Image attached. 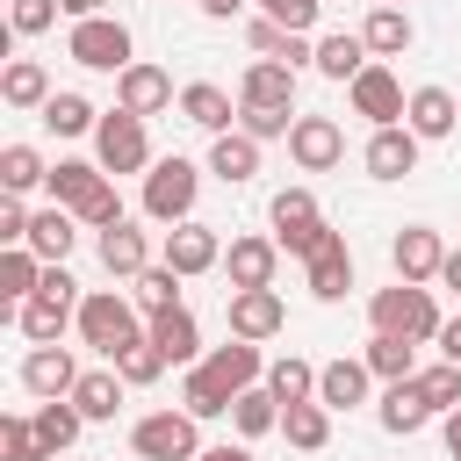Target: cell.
<instances>
[{
  "label": "cell",
  "mask_w": 461,
  "mask_h": 461,
  "mask_svg": "<svg viewBox=\"0 0 461 461\" xmlns=\"http://www.w3.org/2000/svg\"><path fill=\"white\" fill-rule=\"evenodd\" d=\"M194 367H202L230 403H238L245 389H259V382H267V360H259V346H252V339H230V346H216V353H209V360H194Z\"/></svg>",
  "instance_id": "obj_12"
},
{
  "label": "cell",
  "mask_w": 461,
  "mask_h": 461,
  "mask_svg": "<svg viewBox=\"0 0 461 461\" xmlns=\"http://www.w3.org/2000/svg\"><path fill=\"white\" fill-rule=\"evenodd\" d=\"M252 7H259L267 22H281L288 36H310V22H317V7H324V0H252Z\"/></svg>",
  "instance_id": "obj_49"
},
{
  "label": "cell",
  "mask_w": 461,
  "mask_h": 461,
  "mask_svg": "<svg viewBox=\"0 0 461 461\" xmlns=\"http://www.w3.org/2000/svg\"><path fill=\"white\" fill-rule=\"evenodd\" d=\"M0 454L7 461H50L43 439H36V418H0Z\"/></svg>",
  "instance_id": "obj_46"
},
{
  "label": "cell",
  "mask_w": 461,
  "mask_h": 461,
  "mask_svg": "<svg viewBox=\"0 0 461 461\" xmlns=\"http://www.w3.org/2000/svg\"><path fill=\"white\" fill-rule=\"evenodd\" d=\"M14 324H22V339H36V346H58V339H65V324H79V303L29 295V303L14 310Z\"/></svg>",
  "instance_id": "obj_30"
},
{
  "label": "cell",
  "mask_w": 461,
  "mask_h": 461,
  "mask_svg": "<svg viewBox=\"0 0 461 461\" xmlns=\"http://www.w3.org/2000/svg\"><path fill=\"white\" fill-rule=\"evenodd\" d=\"M281 432H288V447L317 454V447L331 439V411H324V403H288V411H281Z\"/></svg>",
  "instance_id": "obj_42"
},
{
  "label": "cell",
  "mask_w": 461,
  "mask_h": 461,
  "mask_svg": "<svg viewBox=\"0 0 461 461\" xmlns=\"http://www.w3.org/2000/svg\"><path fill=\"white\" fill-rule=\"evenodd\" d=\"M43 180H50V166H43L36 144H7V151H0V187H7V194H29V187H43Z\"/></svg>",
  "instance_id": "obj_40"
},
{
  "label": "cell",
  "mask_w": 461,
  "mask_h": 461,
  "mask_svg": "<svg viewBox=\"0 0 461 461\" xmlns=\"http://www.w3.org/2000/svg\"><path fill=\"white\" fill-rule=\"evenodd\" d=\"M367 360H324L317 367V403L324 411H353V403H367Z\"/></svg>",
  "instance_id": "obj_26"
},
{
  "label": "cell",
  "mask_w": 461,
  "mask_h": 461,
  "mask_svg": "<svg viewBox=\"0 0 461 461\" xmlns=\"http://www.w3.org/2000/svg\"><path fill=\"white\" fill-rule=\"evenodd\" d=\"M36 288H43V259H36L29 245H7V252H0V295H7L14 310H22V303H29Z\"/></svg>",
  "instance_id": "obj_34"
},
{
  "label": "cell",
  "mask_w": 461,
  "mask_h": 461,
  "mask_svg": "<svg viewBox=\"0 0 461 461\" xmlns=\"http://www.w3.org/2000/svg\"><path fill=\"white\" fill-rule=\"evenodd\" d=\"M0 245H29V209H22V194L0 202Z\"/></svg>",
  "instance_id": "obj_51"
},
{
  "label": "cell",
  "mask_w": 461,
  "mask_h": 461,
  "mask_svg": "<svg viewBox=\"0 0 461 461\" xmlns=\"http://www.w3.org/2000/svg\"><path fill=\"white\" fill-rule=\"evenodd\" d=\"M418 130L411 122H396V130H375L367 137V151H360V166L375 173V180H403V173H418Z\"/></svg>",
  "instance_id": "obj_14"
},
{
  "label": "cell",
  "mask_w": 461,
  "mask_h": 461,
  "mask_svg": "<svg viewBox=\"0 0 461 461\" xmlns=\"http://www.w3.org/2000/svg\"><path fill=\"white\" fill-rule=\"evenodd\" d=\"M346 94H353V115H367L375 130H396V122H403V108H411V94H403V79H396L389 65H367Z\"/></svg>",
  "instance_id": "obj_8"
},
{
  "label": "cell",
  "mask_w": 461,
  "mask_h": 461,
  "mask_svg": "<svg viewBox=\"0 0 461 461\" xmlns=\"http://www.w3.org/2000/svg\"><path fill=\"white\" fill-rule=\"evenodd\" d=\"M202 461H252V447H202Z\"/></svg>",
  "instance_id": "obj_56"
},
{
  "label": "cell",
  "mask_w": 461,
  "mask_h": 461,
  "mask_svg": "<svg viewBox=\"0 0 461 461\" xmlns=\"http://www.w3.org/2000/svg\"><path fill=\"white\" fill-rule=\"evenodd\" d=\"M130 303L144 310V317H166V310H180V274L158 259V267H144L137 281H130Z\"/></svg>",
  "instance_id": "obj_35"
},
{
  "label": "cell",
  "mask_w": 461,
  "mask_h": 461,
  "mask_svg": "<svg viewBox=\"0 0 461 461\" xmlns=\"http://www.w3.org/2000/svg\"><path fill=\"white\" fill-rule=\"evenodd\" d=\"M375 7H403V0H375Z\"/></svg>",
  "instance_id": "obj_58"
},
{
  "label": "cell",
  "mask_w": 461,
  "mask_h": 461,
  "mask_svg": "<svg viewBox=\"0 0 461 461\" xmlns=\"http://www.w3.org/2000/svg\"><path fill=\"white\" fill-rule=\"evenodd\" d=\"M43 130H58V137H86V130H101V108H94L86 94H50V101H43Z\"/></svg>",
  "instance_id": "obj_38"
},
{
  "label": "cell",
  "mask_w": 461,
  "mask_h": 461,
  "mask_svg": "<svg viewBox=\"0 0 461 461\" xmlns=\"http://www.w3.org/2000/svg\"><path fill=\"white\" fill-rule=\"evenodd\" d=\"M166 267H173L180 281H194V274L223 267V238H216L209 223H173V230H166Z\"/></svg>",
  "instance_id": "obj_13"
},
{
  "label": "cell",
  "mask_w": 461,
  "mask_h": 461,
  "mask_svg": "<svg viewBox=\"0 0 461 461\" xmlns=\"http://www.w3.org/2000/svg\"><path fill=\"white\" fill-rule=\"evenodd\" d=\"M238 108H295V72L274 65V58L245 65V79H238Z\"/></svg>",
  "instance_id": "obj_18"
},
{
  "label": "cell",
  "mask_w": 461,
  "mask_h": 461,
  "mask_svg": "<svg viewBox=\"0 0 461 461\" xmlns=\"http://www.w3.org/2000/svg\"><path fill=\"white\" fill-rule=\"evenodd\" d=\"M367 324H375L382 339L425 346V339H439V303H432V288L396 281V288H375V295H367Z\"/></svg>",
  "instance_id": "obj_1"
},
{
  "label": "cell",
  "mask_w": 461,
  "mask_h": 461,
  "mask_svg": "<svg viewBox=\"0 0 461 461\" xmlns=\"http://www.w3.org/2000/svg\"><path fill=\"white\" fill-rule=\"evenodd\" d=\"M144 331H151V346H158L173 367H194V353H202V324H194V310H187V303H180V310H166V317H151Z\"/></svg>",
  "instance_id": "obj_25"
},
{
  "label": "cell",
  "mask_w": 461,
  "mask_h": 461,
  "mask_svg": "<svg viewBox=\"0 0 461 461\" xmlns=\"http://www.w3.org/2000/svg\"><path fill=\"white\" fill-rule=\"evenodd\" d=\"M65 58L72 65H86V72H130L137 58H130V29L115 22V14H94V22H72V36H65Z\"/></svg>",
  "instance_id": "obj_5"
},
{
  "label": "cell",
  "mask_w": 461,
  "mask_h": 461,
  "mask_svg": "<svg viewBox=\"0 0 461 461\" xmlns=\"http://www.w3.org/2000/svg\"><path fill=\"white\" fill-rule=\"evenodd\" d=\"M375 58H367V43H360V29H339V36H317V72L324 79H339V86H353L360 72H367Z\"/></svg>",
  "instance_id": "obj_27"
},
{
  "label": "cell",
  "mask_w": 461,
  "mask_h": 461,
  "mask_svg": "<svg viewBox=\"0 0 461 461\" xmlns=\"http://www.w3.org/2000/svg\"><path fill=\"white\" fill-rule=\"evenodd\" d=\"M22 389H29V396H43V403L72 396V389H79L72 353H65V346H29V360H22Z\"/></svg>",
  "instance_id": "obj_15"
},
{
  "label": "cell",
  "mask_w": 461,
  "mask_h": 461,
  "mask_svg": "<svg viewBox=\"0 0 461 461\" xmlns=\"http://www.w3.org/2000/svg\"><path fill=\"white\" fill-rule=\"evenodd\" d=\"M180 411L209 425V418H223V411H230V396H223V389H216L202 367H187V382H180Z\"/></svg>",
  "instance_id": "obj_43"
},
{
  "label": "cell",
  "mask_w": 461,
  "mask_h": 461,
  "mask_svg": "<svg viewBox=\"0 0 461 461\" xmlns=\"http://www.w3.org/2000/svg\"><path fill=\"white\" fill-rule=\"evenodd\" d=\"M223 317H230V339H274L281 324H288V303H281V288H238L230 303H223Z\"/></svg>",
  "instance_id": "obj_11"
},
{
  "label": "cell",
  "mask_w": 461,
  "mask_h": 461,
  "mask_svg": "<svg viewBox=\"0 0 461 461\" xmlns=\"http://www.w3.org/2000/svg\"><path fill=\"white\" fill-rule=\"evenodd\" d=\"M202 14L209 22H230V14H245V0H202Z\"/></svg>",
  "instance_id": "obj_54"
},
{
  "label": "cell",
  "mask_w": 461,
  "mask_h": 461,
  "mask_svg": "<svg viewBox=\"0 0 461 461\" xmlns=\"http://www.w3.org/2000/svg\"><path fill=\"white\" fill-rule=\"evenodd\" d=\"M403 122L432 144V137H454V122H461V101L447 94V86H418L411 94V108H403Z\"/></svg>",
  "instance_id": "obj_28"
},
{
  "label": "cell",
  "mask_w": 461,
  "mask_h": 461,
  "mask_svg": "<svg viewBox=\"0 0 461 461\" xmlns=\"http://www.w3.org/2000/svg\"><path fill=\"white\" fill-rule=\"evenodd\" d=\"M180 115H187L194 130H209V137H223V130L238 122V108H230V94H223V86H209V79H194V86H180Z\"/></svg>",
  "instance_id": "obj_31"
},
{
  "label": "cell",
  "mask_w": 461,
  "mask_h": 461,
  "mask_svg": "<svg viewBox=\"0 0 461 461\" xmlns=\"http://www.w3.org/2000/svg\"><path fill=\"white\" fill-rule=\"evenodd\" d=\"M94 166H101V173H151L158 158H151L144 115H130V108H108V115H101V130H94Z\"/></svg>",
  "instance_id": "obj_4"
},
{
  "label": "cell",
  "mask_w": 461,
  "mask_h": 461,
  "mask_svg": "<svg viewBox=\"0 0 461 461\" xmlns=\"http://www.w3.org/2000/svg\"><path fill=\"white\" fill-rule=\"evenodd\" d=\"M267 216H274V245H281V252H295V259H310V252L331 238V223L317 216V194H310V187H281Z\"/></svg>",
  "instance_id": "obj_7"
},
{
  "label": "cell",
  "mask_w": 461,
  "mask_h": 461,
  "mask_svg": "<svg viewBox=\"0 0 461 461\" xmlns=\"http://www.w3.org/2000/svg\"><path fill=\"white\" fill-rule=\"evenodd\" d=\"M288 158H295L303 173H331V166L346 158V130H339L331 115H295V130H288Z\"/></svg>",
  "instance_id": "obj_9"
},
{
  "label": "cell",
  "mask_w": 461,
  "mask_h": 461,
  "mask_svg": "<svg viewBox=\"0 0 461 461\" xmlns=\"http://www.w3.org/2000/svg\"><path fill=\"white\" fill-rule=\"evenodd\" d=\"M115 108H130V115H158V108H173V79L158 72V65H130L122 79H115Z\"/></svg>",
  "instance_id": "obj_19"
},
{
  "label": "cell",
  "mask_w": 461,
  "mask_h": 461,
  "mask_svg": "<svg viewBox=\"0 0 461 461\" xmlns=\"http://www.w3.org/2000/svg\"><path fill=\"white\" fill-rule=\"evenodd\" d=\"M79 425H86V418H79V403H72V396H58V403H36V439H43V454H50V461H58V454L79 439Z\"/></svg>",
  "instance_id": "obj_36"
},
{
  "label": "cell",
  "mask_w": 461,
  "mask_h": 461,
  "mask_svg": "<svg viewBox=\"0 0 461 461\" xmlns=\"http://www.w3.org/2000/svg\"><path fill=\"white\" fill-rule=\"evenodd\" d=\"M245 43H252V58H281V43H288V29L259 14V22H245Z\"/></svg>",
  "instance_id": "obj_50"
},
{
  "label": "cell",
  "mask_w": 461,
  "mask_h": 461,
  "mask_svg": "<svg viewBox=\"0 0 461 461\" xmlns=\"http://www.w3.org/2000/svg\"><path fill=\"white\" fill-rule=\"evenodd\" d=\"M194 194H202V166L180 151L144 173V216L151 223H194Z\"/></svg>",
  "instance_id": "obj_3"
},
{
  "label": "cell",
  "mask_w": 461,
  "mask_h": 461,
  "mask_svg": "<svg viewBox=\"0 0 461 461\" xmlns=\"http://www.w3.org/2000/svg\"><path fill=\"white\" fill-rule=\"evenodd\" d=\"M267 389L281 396V411L288 403H317V367L303 353H281V360H267Z\"/></svg>",
  "instance_id": "obj_33"
},
{
  "label": "cell",
  "mask_w": 461,
  "mask_h": 461,
  "mask_svg": "<svg viewBox=\"0 0 461 461\" xmlns=\"http://www.w3.org/2000/svg\"><path fill=\"white\" fill-rule=\"evenodd\" d=\"M79 339H86L94 353H108V367H115V360L144 339V331H137V303L115 295V288H94V295L79 303Z\"/></svg>",
  "instance_id": "obj_2"
},
{
  "label": "cell",
  "mask_w": 461,
  "mask_h": 461,
  "mask_svg": "<svg viewBox=\"0 0 461 461\" xmlns=\"http://www.w3.org/2000/svg\"><path fill=\"white\" fill-rule=\"evenodd\" d=\"M389 267H396V281H439V267H447V245H439V230H425V223H403L396 238H389Z\"/></svg>",
  "instance_id": "obj_10"
},
{
  "label": "cell",
  "mask_w": 461,
  "mask_h": 461,
  "mask_svg": "<svg viewBox=\"0 0 461 461\" xmlns=\"http://www.w3.org/2000/svg\"><path fill=\"white\" fill-rule=\"evenodd\" d=\"M130 447H137L144 461H202V418H187V411H151V418L130 425Z\"/></svg>",
  "instance_id": "obj_6"
},
{
  "label": "cell",
  "mask_w": 461,
  "mask_h": 461,
  "mask_svg": "<svg viewBox=\"0 0 461 461\" xmlns=\"http://www.w3.org/2000/svg\"><path fill=\"white\" fill-rule=\"evenodd\" d=\"M375 418H382V432H403V439H411V432H425L439 411L425 403V389H418V375H411V382H389V389H382V411H375Z\"/></svg>",
  "instance_id": "obj_21"
},
{
  "label": "cell",
  "mask_w": 461,
  "mask_h": 461,
  "mask_svg": "<svg viewBox=\"0 0 461 461\" xmlns=\"http://www.w3.org/2000/svg\"><path fill=\"white\" fill-rule=\"evenodd\" d=\"M166 367H173V360H166V353H158V346H151V331H144V339H137V346H130V353H122V360H115V375H122V382H130V389H144V382H158V375H166Z\"/></svg>",
  "instance_id": "obj_44"
},
{
  "label": "cell",
  "mask_w": 461,
  "mask_h": 461,
  "mask_svg": "<svg viewBox=\"0 0 461 461\" xmlns=\"http://www.w3.org/2000/svg\"><path fill=\"white\" fill-rule=\"evenodd\" d=\"M238 130H245V137H259V144H274V137H288V130H295V108H238Z\"/></svg>",
  "instance_id": "obj_48"
},
{
  "label": "cell",
  "mask_w": 461,
  "mask_h": 461,
  "mask_svg": "<svg viewBox=\"0 0 461 461\" xmlns=\"http://www.w3.org/2000/svg\"><path fill=\"white\" fill-rule=\"evenodd\" d=\"M101 267H108L115 281H137V274L151 267V238H144L130 216H122L115 230H101Z\"/></svg>",
  "instance_id": "obj_24"
},
{
  "label": "cell",
  "mask_w": 461,
  "mask_h": 461,
  "mask_svg": "<svg viewBox=\"0 0 461 461\" xmlns=\"http://www.w3.org/2000/svg\"><path fill=\"white\" fill-rule=\"evenodd\" d=\"M439 288H454V295H461V252H447V267H439Z\"/></svg>",
  "instance_id": "obj_55"
},
{
  "label": "cell",
  "mask_w": 461,
  "mask_h": 461,
  "mask_svg": "<svg viewBox=\"0 0 461 461\" xmlns=\"http://www.w3.org/2000/svg\"><path fill=\"white\" fill-rule=\"evenodd\" d=\"M230 425H238L245 439H259V432H274V425H281V396H274L267 382H259V389H245V396L230 403Z\"/></svg>",
  "instance_id": "obj_41"
},
{
  "label": "cell",
  "mask_w": 461,
  "mask_h": 461,
  "mask_svg": "<svg viewBox=\"0 0 461 461\" xmlns=\"http://www.w3.org/2000/svg\"><path fill=\"white\" fill-rule=\"evenodd\" d=\"M303 267H310V295H317V303H339V295L353 288V252H346V230H331V238H324Z\"/></svg>",
  "instance_id": "obj_17"
},
{
  "label": "cell",
  "mask_w": 461,
  "mask_h": 461,
  "mask_svg": "<svg viewBox=\"0 0 461 461\" xmlns=\"http://www.w3.org/2000/svg\"><path fill=\"white\" fill-rule=\"evenodd\" d=\"M209 173H216L223 187H245V180L259 173V137H245V130H223V137L209 144Z\"/></svg>",
  "instance_id": "obj_29"
},
{
  "label": "cell",
  "mask_w": 461,
  "mask_h": 461,
  "mask_svg": "<svg viewBox=\"0 0 461 461\" xmlns=\"http://www.w3.org/2000/svg\"><path fill=\"white\" fill-rule=\"evenodd\" d=\"M0 94H7V108H43V101H50V72H43L36 58H14V65L0 72Z\"/></svg>",
  "instance_id": "obj_37"
},
{
  "label": "cell",
  "mask_w": 461,
  "mask_h": 461,
  "mask_svg": "<svg viewBox=\"0 0 461 461\" xmlns=\"http://www.w3.org/2000/svg\"><path fill=\"white\" fill-rule=\"evenodd\" d=\"M43 187H50V202H58V209H72V216H79V209L108 187V173H101V166H86V158H58Z\"/></svg>",
  "instance_id": "obj_23"
},
{
  "label": "cell",
  "mask_w": 461,
  "mask_h": 461,
  "mask_svg": "<svg viewBox=\"0 0 461 461\" xmlns=\"http://www.w3.org/2000/svg\"><path fill=\"white\" fill-rule=\"evenodd\" d=\"M439 353L461 367V317H454V324H439Z\"/></svg>",
  "instance_id": "obj_52"
},
{
  "label": "cell",
  "mask_w": 461,
  "mask_h": 461,
  "mask_svg": "<svg viewBox=\"0 0 461 461\" xmlns=\"http://www.w3.org/2000/svg\"><path fill=\"white\" fill-rule=\"evenodd\" d=\"M72 245H79V216H72V209H58V202H50V209H36V216H29V252H36L43 267H65V252H72Z\"/></svg>",
  "instance_id": "obj_20"
},
{
  "label": "cell",
  "mask_w": 461,
  "mask_h": 461,
  "mask_svg": "<svg viewBox=\"0 0 461 461\" xmlns=\"http://www.w3.org/2000/svg\"><path fill=\"white\" fill-rule=\"evenodd\" d=\"M122 389H130V382H122L115 367H86V375H79V389H72V403H79V418H86V425H101V418H115V411H122Z\"/></svg>",
  "instance_id": "obj_32"
},
{
  "label": "cell",
  "mask_w": 461,
  "mask_h": 461,
  "mask_svg": "<svg viewBox=\"0 0 461 461\" xmlns=\"http://www.w3.org/2000/svg\"><path fill=\"white\" fill-rule=\"evenodd\" d=\"M447 454L461 461V411H447Z\"/></svg>",
  "instance_id": "obj_57"
},
{
  "label": "cell",
  "mask_w": 461,
  "mask_h": 461,
  "mask_svg": "<svg viewBox=\"0 0 461 461\" xmlns=\"http://www.w3.org/2000/svg\"><path fill=\"white\" fill-rule=\"evenodd\" d=\"M418 389H425V403L447 418V411H461V367L454 360H439V367H418Z\"/></svg>",
  "instance_id": "obj_45"
},
{
  "label": "cell",
  "mask_w": 461,
  "mask_h": 461,
  "mask_svg": "<svg viewBox=\"0 0 461 461\" xmlns=\"http://www.w3.org/2000/svg\"><path fill=\"white\" fill-rule=\"evenodd\" d=\"M65 14L72 22H94V14H108V0H65Z\"/></svg>",
  "instance_id": "obj_53"
},
{
  "label": "cell",
  "mask_w": 461,
  "mask_h": 461,
  "mask_svg": "<svg viewBox=\"0 0 461 461\" xmlns=\"http://www.w3.org/2000/svg\"><path fill=\"white\" fill-rule=\"evenodd\" d=\"M58 14H65V0H14L7 7V36H43Z\"/></svg>",
  "instance_id": "obj_47"
},
{
  "label": "cell",
  "mask_w": 461,
  "mask_h": 461,
  "mask_svg": "<svg viewBox=\"0 0 461 461\" xmlns=\"http://www.w3.org/2000/svg\"><path fill=\"white\" fill-rule=\"evenodd\" d=\"M360 43H367V58H403V50L418 43V29H411V7H367V22H360Z\"/></svg>",
  "instance_id": "obj_22"
},
{
  "label": "cell",
  "mask_w": 461,
  "mask_h": 461,
  "mask_svg": "<svg viewBox=\"0 0 461 461\" xmlns=\"http://www.w3.org/2000/svg\"><path fill=\"white\" fill-rule=\"evenodd\" d=\"M360 360H367V375H382V382H411V375H418V346H411V339H382V331H375Z\"/></svg>",
  "instance_id": "obj_39"
},
{
  "label": "cell",
  "mask_w": 461,
  "mask_h": 461,
  "mask_svg": "<svg viewBox=\"0 0 461 461\" xmlns=\"http://www.w3.org/2000/svg\"><path fill=\"white\" fill-rule=\"evenodd\" d=\"M274 267H281V245L274 238H230V252H223L230 295L238 288H274Z\"/></svg>",
  "instance_id": "obj_16"
}]
</instances>
